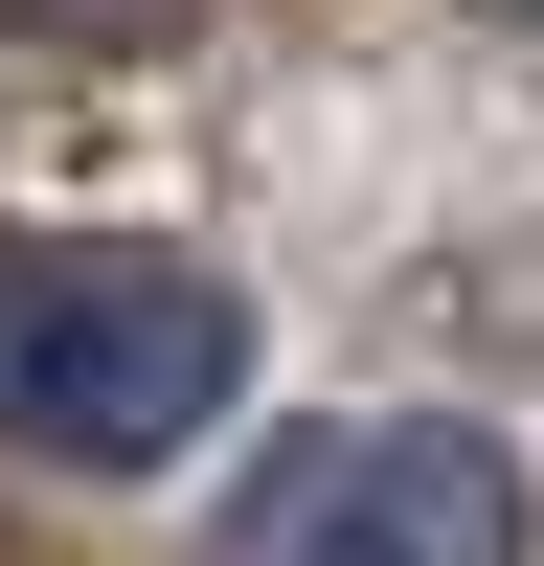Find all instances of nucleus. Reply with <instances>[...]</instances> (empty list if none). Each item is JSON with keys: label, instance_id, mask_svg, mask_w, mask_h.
<instances>
[{"label": "nucleus", "instance_id": "obj_1", "mask_svg": "<svg viewBox=\"0 0 544 566\" xmlns=\"http://www.w3.org/2000/svg\"><path fill=\"white\" fill-rule=\"evenodd\" d=\"M250 408V295L136 227H0V453L45 476H159Z\"/></svg>", "mask_w": 544, "mask_h": 566}, {"label": "nucleus", "instance_id": "obj_2", "mask_svg": "<svg viewBox=\"0 0 544 566\" xmlns=\"http://www.w3.org/2000/svg\"><path fill=\"white\" fill-rule=\"evenodd\" d=\"M227 544L250 566H499L522 544V476L453 408H317L295 453L227 476Z\"/></svg>", "mask_w": 544, "mask_h": 566}, {"label": "nucleus", "instance_id": "obj_3", "mask_svg": "<svg viewBox=\"0 0 544 566\" xmlns=\"http://www.w3.org/2000/svg\"><path fill=\"white\" fill-rule=\"evenodd\" d=\"M522 23H544V0H522Z\"/></svg>", "mask_w": 544, "mask_h": 566}]
</instances>
